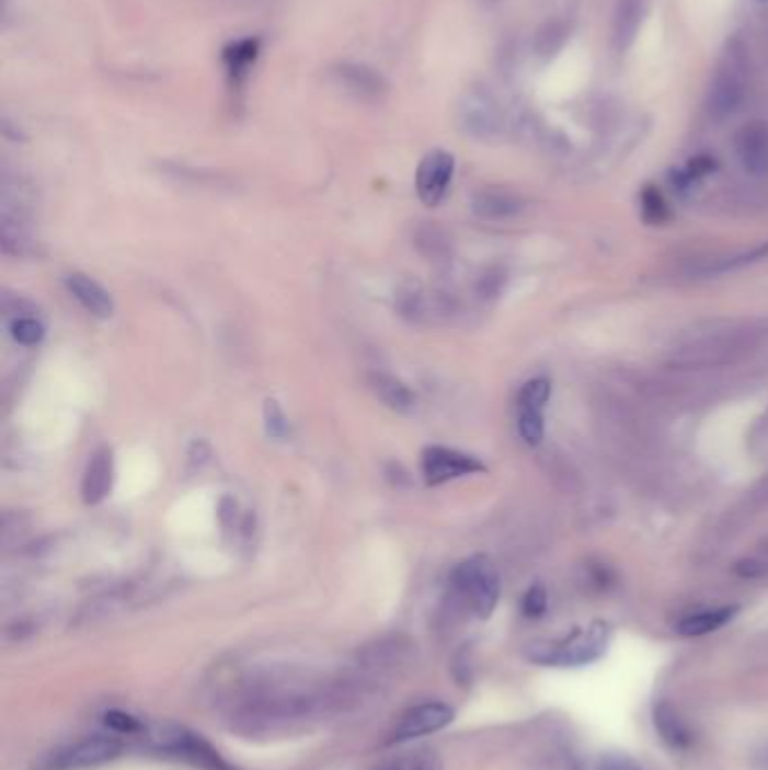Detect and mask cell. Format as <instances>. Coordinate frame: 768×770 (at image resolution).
I'll return each instance as SVG.
<instances>
[{
    "instance_id": "29",
    "label": "cell",
    "mask_w": 768,
    "mask_h": 770,
    "mask_svg": "<svg viewBox=\"0 0 768 770\" xmlns=\"http://www.w3.org/2000/svg\"><path fill=\"white\" fill-rule=\"evenodd\" d=\"M104 723L113 729L115 735H125V737H136V735H145V723L140 719H136L129 712L123 710H111L104 714Z\"/></svg>"
},
{
    "instance_id": "12",
    "label": "cell",
    "mask_w": 768,
    "mask_h": 770,
    "mask_svg": "<svg viewBox=\"0 0 768 770\" xmlns=\"http://www.w3.org/2000/svg\"><path fill=\"white\" fill-rule=\"evenodd\" d=\"M332 74L336 79V84L343 87L356 100L377 102V100H381L388 93L386 79L377 70H372L368 66L341 64V66H336L332 70Z\"/></svg>"
},
{
    "instance_id": "34",
    "label": "cell",
    "mask_w": 768,
    "mask_h": 770,
    "mask_svg": "<svg viewBox=\"0 0 768 770\" xmlns=\"http://www.w3.org/2000/svg\"><path fill=\"white\" fill-rule=\"evenodd\" d=\"M766 257H768V243L755 249L753 253H746V255H742L737 260L725 262L723 266H719V271H733V268H740V266H746V264H753V262H759V260H766Z\"/></svg>"
},
{
    "instance_id": "16",
    "label": "cell",
    "mask_w": 768,
    "mask_h": 770,
    "mask_svg": "<svg viewBox=\"0 0 768 770\" xmlns=\"http://www.w3.org/2000/svg\"><path fill=\"white\" fill-rule=\"evenodd\" d=\"M66 289L91 315H95V318H111L113 315V309H115L113 298L93 277H89L84 273H70L66 277Z\"/></svg>"
},
{
    "instance_id": "26",
    "label": "cell",
    "mask_w": 768,
    "mask_h": 770,
    "mask_svg": "<svg viewBox=\"0 0 768 770\" xmlns=\"http://www.w3.org/2000/svg\"><path fill=\"white\" fill-rule=\"evenodd\" d=\"M518 435L528 446H539L546 437V411L518 409Z\"/></svg>"
},
{
    "instance_id": "21",
    "label": "cell",
    "mask_w": 768,
    "mask_h": 770,
    "mask_svg": "<svg viewBox=\"0 0 768 770\" xmlns=\"http://www.w3.org/2000/svg\"><path fill=\"white\" fill-rule=\"evenodd\" d=\"M471 208L480 219H507L520 210V198L503 189H482L473 196Z\"/></svg>"
},
{
    "instance_id": "22",
    "label": "cell",
    "mask_w": 768,
    "mask_h": 770,
    "mask_svg": "<svg viewBox=\"0 0 768 770\" xmlns=\"http://www.w3.org/2000/svg\"><path fill=\"white\" fill-rule=\"evenodd\" d=\"M573 25L571 21L565 19H550L546 21L535 36V50L539 57L543 59H552L554 55L561 53V48L565 46V41L571 38Z\"/></svg>"
},
{
    "instance_id": "33",
    "label": "cell",
    "mask_w": 768,
    "mask_h": 770,
    "mask_svg": "<svg viewBox=\"0 0 768 770\" xmlns=\"http://www.w3.org/2000/svg\"><path fill=\"white\" fill-rule=\"evenodd\" d=\"M210 456H213V451H210V446H208V441H204V439H196L192 446H190V467L192 469H200V467H204L208 460H210Z\"/></svg>"
},
{
    "instance_id": "31",
    "label": "cell",
    "mask_w": 768,
    "mask_h": 770,
    "mask_svg": "<svg viewBox=\"0 0 768 770\" xmlns=\"http://www.w3.org/2000/svg\"><path fill=\"white\" fill-rule=\"evenodd\" d=\"M520 611L525 618L537 620L543 618L548 611V590L541 584H535L528 588V593L520 599Z\"/></svg>"
},
{
    "instance_id": "14",
    "label": "cell",
    "mask_w": 768,
    "mask_h": 770,
    "mask_svg": "<svg viewBox=\"0 0 768 770\" xmlns=\"http://www.w3.org/2000/svg\"><path fill=\"white\" fill-rule=\"evenodd\" d=\"M654 727L661 742L672 750H687L695 744V735L690 725L676 712V708L667 701H656L652 710Z\"/></svg>"
},
{
    "instance_id": "13",
    "label": "cell",
    "mask_w": 768,
    "mask_h": 770,
    "mask_svg": "<svg viewBox=\"0 0 768 770\" xmlns=\"http://www.w3.org/2000/svg\"><path fill=\"white\" fill-rule=\"evenodd\" d=\"M735 149L746 172L753 176L768 174V125L766 122H750L735 136Z\"/></svg>"
},
{
    "instance_id": "36",
    "label": "cell",
    "mask_w": 768,
    "mask_h": 770,
    "mask_svg": "<svg viewBox=\"0 0 768 770\" xmlns=\"http://www.w3.org/2000/svg\"><path fill=\"white\" fill-rule=\"evenodd\" d=\"M482 3H488V5H492V3H496V0H482Z\"/></svg>"
},
{
    "instance_id": "30",
    "label": "cell",
    "mask_w": 768,
    "mask_h": 770,
    "mask_svg": "<svg viewBox=\"0 0 768 770\" xmlns=\"http://www.w3.org/2000/svg\"><path fill=\"white\" fill-rule=\"evenodd\" d=\"M264 424H266V433L273 439H287V435H289V420H287L285 411L279 409V403L275 399H266L264 401Z\"/></svg>"
},
{
    "instance_id": "6",
    "label": "cell",
    "mask_w": 768,
    "mask_h": 770,
    "mask_svg": "<svg viewBox=\"0 0 768 770\" xmlns=\"http://www.w3.org/2000/svg\"><path fill=\"white\" fill-rule=\"evenodd\" d=\"M123 750L125 746L117 737L93 735L46 752L34 763V770H89L117 759Z\"/></svg>"
},
{
    "instance_id": "7",
    "label": "cell",
    "mask_w": 768,
    "mask_h": 770,
    "mask_svg": "<svg viewBox=\"0 0 768 770\" xmlns=\"http://www.w3.org/2000/svg\"><path fill=\"white\" fill-rule=\"evenodd\" d=\"M458 127L482 142L496 140L505 129V115L496 95L484 87H469L456 106Z\"/></svg>"
},
{
    "instance_id": "28",
    "label": "cell",
    "mask_w": 768,
    "mask_h": 770,
    "mask_svg": "<svg viewBox=\"0 0 768 770\" xmlns=\"http://www.w3.org/2000/svg\"><path fill=\"white\" fill-rule=\"evenodd\" d=\"M12 338L25 347H34L44 341L46 336V327L42 322H38L36 318L32 315H19L14 322H12Z\"/></svg>"
},
{
    "instance_id": "11",
    "label": "cell",
    "mask_w": 768,
    "mask_h": 770,
    "mask_svg": "<svg viewBox=\"0 0 768 770\" xmlns=\"http://www.w3.org/2000/svg\"><path fill=\"white\" fill-rule=\"evenodd\" d=\"M397 313L413 324H422L437 315L451 313L449 300L442 294L426 291L420 281H403L394 298Z\"/></svg>"
},
{
    "instance_id": "20",
    "label": "cell",
    "mask_w": 768,
    "mask_h": 770,
    "mask_svg": "<svg viewBox=\"0 0 768 770\" xmlns=\"http://www.w3.org/2000/svg\"><path fill=\"white\" fill-rule=\"evenodd\" d=\"M260 50H262L260 38H239L223 50V66L232 87L237 89L244 87V81L249 79L260 57Z\"/></svg>"
},
{
    "instance_id": "32",
    "label": "cell",
    "mask_w": 768,
    "mask_h": 770,
    "mask_svg": "<svg viewBox=\"0 0 768 770\" xmlns=\"http://www.w3.org/2000/svg\"><path fill=\"white\" fill-rule=\"evenodd\" d=\"M580 770H642L638 761L622 752H606Z\"/></svg>"
},
{
    "instance_id": "1",
    "label": "cell",
    "mask_w": 768,
    "mask_h": 770,
    "mask_svg": "<svg viewBox=\"0 0 768 770\" xmlns=\"http://www.w3.org/2000/svg\"><path fill=\"white\" fill-rule=\"evenodd\" d=\"M356 678L334 680L268 671L234 682L223 705L239 733L273 737L343 712L356 699Z\"/></svg>"
},
{
    "instance_id": "18",
    "label": "cell",
    "mask_w": 768,
    "mask_h": 770,
    "mask_svg": "<svg viewBox=\"0 0 768 770\" xmlns=\"http://www.w3.org/2000/svg\"><path fill=\"white\" fill-rule=\"evenodd\" d=\"M737 613H740V606L706 608V611H697V613L680 618L674 629L683 637H701V635H708V633L723 629L727 622L735 620Z\"/></svg>"
},
{
    "instance_id": "23",
    "label": "cell",
    "mask_w": 768,
    "mask_h": 770,
    "mask_svg": "<svg viewBox=\"0 0 768 770\" xmlns=\"http://www.w3.org/2000/svg\"><path fill=\"white\" fill-rule=\"evenodd\" d=\"M415 249L431 262H444L449 257V239L435 223H420L413 234Z\"/></svg>"
},
{
    "instance_id": "2",
    "label": "cell",
    "mask_w": 768,
    "mask_h": 770,
    "mask_svg": "<svg viewBox=\"0 0 768 770\" xmlns=\"http://www.w3.org/2000/svg\"><path fill=\"white\" fill-rule=\"evenodd\" d=\"M611 627L597 620L571 635L537 640L525 646V658L541 667H584L599 660L609 648Z\"/></svg>"
},
{
    "instance_id": "17",
    "label": "cell",
    "mask_w": 768,
    "mask_h": 770,
    "mask_svg": "<svg viewBox=\"0 0 768 770\" xmlns=\"http://www.w3.org/2000/svg\"><path fill=\"white\" fill-rule=\"evenodd\" d=\"M368 386L375 392V397L386 405V409H390L399 415H413L417 411V397L403 381H399L386 372H370Z\"/></svg>"
},
{
    "instance_id": "24",
    "label": "cell",
    "mask_w": 768,
    "mask_h": 770,
    "mask_svg": "<svg viewBox=\"0 0 768 770\" xmlns=\"http://www.w3.org/2000/svg\"><path fill=\"white\" fill-rule=\"evenodd\" d=\"M375 770H444V763L435 750L420 748V750L394 755L381 761Z\"/></svg>"
},
{
    "instance_id": "27",
    "label": "cell",
    "mask_w": 768,
    "mask_h": 770,
    "mask_svg": "<svg viewBox=\"0 0 768 770\" xmlns=\"http://www.w3.org/2000/svg\"><path fill=\"white\" fill-rule=\"evenodd\" d=\"M552 397V383L543 377L532 379L525 383L518 392V409H532V411H546V405Z\"/></svg>"
},
{
    "instance_id": "9",
    "label": "cell",
    "mask_w": 768,
    "mask_h": 770,
    "mask_svg": "<svg viewBox=\"0 0 768 770\" xmlns=\"http://www.w3.org/2000/svg\"><path fill=\"white\" fill-rule=\"evenodd\" d=\"M454 172H456V158L449 151L435 149L422 158L415 174V189L424 206H431V208L439 206L451 187Z\"/></svg>"
},
{
    "instance_id": "19",
    "label": "cell",
    "mask_w": 768,
    "mask_h": 770,
    "mask_svg": "<svg viewBox=\"0 0 768 770\" xmlns=\"http://www.w3.org/2000/svg\"><path fill=\"white\" fill-rule=\"evenodd\" d=\"M646 14V0H620L614 16V48L627 53L642 27Z\"/></svg>"
},
{
    "instance_id": "25",
    "label": "cell",
    "mask_w": 768,
    "mask_h": 770,
    "mask_svg": "<svg viewBox=\"0 0 768 770\" xmlns=\"http://www.w3.org/2000/svg\"><path fill=\"white\" fill-rule=\"evenodd\" d=\"M640 212L646 226H663L669 221V208L663 192L654 185H646L640 194Z\"/></svg>"
},
{
    "instance_id": "35",
    "label": "cell",
    "mask_w": 768,
    "mask_h": 770,
    "mask_svg": "<svg viewBox=\"0 0 768 770\" xmlns=\"http://www.w3.org/2000/svg\"><path fill=\"white\" fill-rule=\"evenodd\" d=\"M219 518H221V525L226 527H232L234 520H237V503L232 498H223L221 505H219Z\"/></svg>"
},
{
    "instance_id": "5",
    "label": "cell",
    "mask_w": 768,
    "mask_h": 770,
    "mask_svg": "<svg viewBox=\"0 0 768 770\" xmlns=\"http://www.w3.org/2000/svg\"><path fill=\"white\" fill-rule=\"evenodd\" d=\"M156 752L185 761L198 770H237L232 768L221 752L200 735L183 725H165L151 737Z\"/></svg>"
},
{
    "instance_id": "15",
    "label": "cell",
    "mask_w": 768,
    "mask_h": 770,
    "mask_svg": "<svg viewBox=\"0 0 768 770\" xmlns=\"http://www.w3.org/2000/svg\"><path fill=\"white\" fill-rule=\"evenodd\" d=\"M113 486V451L108 446L98 449L84 471L82 498L87 505H100Z\"/></svg>"
},
{
    "instance_id": "8",
    "label": "cell",
    "mask_w": 768,
    "mask_h": 770,
    "mask_svg": "<svg viewBox=\"0 0 768 770\" xmlns=\"http://www.w3.org/2000/svg\"><path fill=\"white\" fill-rule=\"evenodd\" d=\"M456 719V712L451 705L442 701H424L403 712L388 735V746L415 742L426 735H435L439 729L451 725Z\"/></svg>"
},
{
    "instance_id": "10",
    "label": "cell",
    "mask_w": 768,
    "mask_h": 770,
    "mask_svg": "<svg viewBox=\"0 0 768 770\" xmlns=\"http://www.w3.org/2000/svg\"><path fill=\"white\" fill-rule=\"evenodd\" d=\"M484 471H488V467H484L478 458L462 451L444 449V446H428V449L422 453V473L426 484L431 486H439L444 482H451L473 473H484Z\"/></svg>"
},
{
    "instance_id": "4",
    "label": "cell",
    "mask_w": 768,
    "mask_h": 770,
    "mask_svg": "<svg viewBox=\"0 0 768 770\" xmlns=\"http://www.w3.org/2000/svg\"><path fill=\"white\" fill-rule=\"evenodd\" d=\"M748 91V55L740 38L727 41L708 89V113L712 119L731 117Z\"/></svg>"
},
{
    "instance_id": "3",
    "label": "cell",
    "mask_w": 768,
    "mask_h": 770,
    "mask_svg": "<svg viewBox=\"0 0 768 770\" xmlns=\"http://www.w3.org/2000/svg\"><path fill=\"white\" fill-rule=\"evenodd\" d=\"M451 590L478 620L492 618L501 597V577L496 565L482 554L465 559L454 567Z\"/></svg>"
}]
</instances>
